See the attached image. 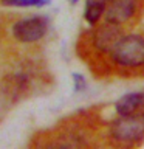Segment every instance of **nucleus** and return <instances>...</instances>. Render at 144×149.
Instances as JSON below:
<instances>
[{"label": "nucleus", "instance_id": "f257e3e1", "mask_svg": "<svg viewBox=\"0 0 144 149\" xmlns=\"http://www.w3.org/2000/svg\"><path fill=\"white\" fill-rule=\"evenodd\" d=\"M111 61L124 68L144 67V37L139 34L121 36L110 50Z\"/></svg>", "mask_w": 144, "mask_h": 149}, {"label": "nucleus", "instance_id": "f03ea898", "mask_svg": "<svg viewBox=\"0 0 144 149\" xmlns=\"http://www.w3.org/2000/svg\"><path fill=\"white\" fill-rule=\"evenodd\" d=\"M110 137L118 143L136 144L144 141V112L118 115L110 124Z\"/></svg>", "mask_w": 144, "mask_h": 149}, {"label": "nucleus", "instance_id": "7ed1b4c3", "mask_svg": "<svg viewBox=\"0 0 144 149\" xmlns=\"http://www.w3.org/2000/svg\"><path fill=\"white\" fill-rule=\"evenodd\" d=\"M46 28H48L46 19L40 17V16L26 17L14 23L12 34L17 40L30 44V42H36V40L42 39L46 34Z\"/></svg>", "mask_w": 144, "mask_h": 149}, {"label": "nucleus", "instance_id": "20e7f679", "mask_svg": "<svg viewBox=\"0 0 144 149\" xmlns=\"http://www.w3.org/2000/svg\"><path fill=\"white\" fill-rule=\"evenodd\" d=\"M138 8V0H107L104 17L105 22L123 25L135 16Z\"/></svg>", "mask_w": 144, "mask_h": 149}, {"label": "nucleus", "instance_id": "39448f33", "mask_svg": "<svg viewBox=\"0 0 144 149\" xmlns=\"http://www.w3.org/2000/svg\"><path fill=\"white\" fill-rule=\"evenodd\" d=\"M123 36L119 25L105 22L104 25H101L93 34V45L96 47L99 51L104 53H110V50L113 48V45L118 42V39Z\"/></svg>", "mask_w": 144, "mask_h": 149}, {"label": "nucleus", "instance_id": "423d86ee", "mask_svg": "<svg viewBox=\"0 0 144 149\" xmlns=\"http://www.w3.org/2000/svg\"><path fill=\"white\" fill-rule=\"evenodd\" d=\"M144 109V92H129L115 102L118 115H127Z\"/></svg>", "mask_w": 144, "mask_h": 149}, {"label": "nucleus", "instance_id": "0eeeda50", "mask_svg": "<svg viewBox=\"0 0 144 149\" xmlns=\"http://www.w3.org/2000/svg\"><path fill=\"white\" fill-rule=\"evenodd\" d=\"M107 0H85L84 8V19L88 25H96L104 16Z\"/></svg>", "mask_w": 144, "mask_h": 149}, {"label": "nucleus", "instance_id": "6e6552de", "mask_svg": "<svg viewBox=\"0 0 144 149\" xmlns=\"http://www.w3.org/2000/svg\"><path fill=\"white\" fill-rule=\"evenodd\" d=\"M2 2L12 6H45L50 3V0H2Z\"/></svg>", "mask_w": 144, "mask_h": 149}, {"label": "nucleus", "instance_id": "1a4fd4ad", "mask_svg": "<svg viewBox=\"0 0 144 149\" xmlns=\"http://www.w3.org/2000/svg\"><path fill=\"white\" fill-rule=\"evenodd\" d=\"M73 84H74V90L76 92H82L87 87V81L81 73H73Z\"/></svg>", "mask_w": 144, "mask_h": 149}, {"label": "nucleus", "instance_id": "9d476101", "mask_svg": "<svg viewBox=\"0 0 144 149\" xmlns=\"http://www.w3.org/2000/svg\"><path fill=\"white\" fill-rule=\"evenodd\" d=\"M71 3H78V0H71Z\"/></svg>", "mask_w": 144, "mask_h": 149}]
</instances>
